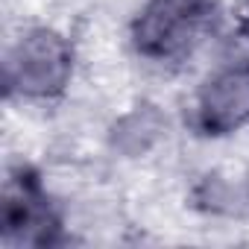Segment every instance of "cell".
<instances>
[{
  "mask_svg": "<svg viewBox=\"0 0 249 249\" xmlns=\"http://www.w3.org/2000/svg\"><path fill=\"white\" fill-rule=\"evenodd\" d=\"M211 0H150L135 24V44L150 59H176L202 36Z\"/></svg>",
  "mask_w": 249,
  "mask_h": 249,
  "instance_id": "cell-1",
  "label": "cell"
},
{
  "mask_svg": "<svg viewBox=\"0 0 249 249\" xmlns=\"http://www.w3.org/2000/svg\"><path fill=\"white\" fill-rule=\"evenodd\" d=\"M71 76V47L56 33H30L6 62V82L24 94L47 97L65 88Z\"/></svg>",
  "mask_w": 249,
  "mask_h": 249,
  "instance_id": "cell-2",
  "label": "cell"
},
{
  "mask_svg": "<svg viewBox=\"0 0 249 249\" xmlns=\"http://www.w3.org/2000/svg\"><path fill=\"white\" fill-rule=\"evenodd\" d=\"M56 231V217L50 214L47 196L30 173L15 176L6 185L3 199V237L6 243L41 246L50 243Z\"/></svg>",
  "mask_w": 249,
  "mask_h": 249,
  "instance_id": "cell-3",
  "label": "cell"
},
{
  "mask_svg": "<svg viewBox=\"0 0 249 249\" xmlns=\"http://www.w3.org/2000/svg\"><path fill=\"white\" fill-rule=\"evenodd\" d=\"M249 120V65L226 68L199 94V126L223 135Z\"/></svg>",
  "mask_w": 249,
  "mask_h": 249,
  "instance_id": "cell-4",
  "label": "cell"
},
{
  "mask_svg": "<svg viewBox=\"0 0 249 249\" xmlns=\"http://www.w3.org/2000/svg\"><path fill=\"white\" fill-rule=\"evenodd\" d=\"M243 6H246V12H249V0H243Z\"/></svg>",
  "mask_w": 249,
  "mask_h": 249,
  "instance_id": "cell-5",
  "label": "cell"
}]
</instances>
